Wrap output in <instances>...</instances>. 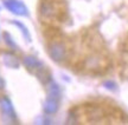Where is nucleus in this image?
<instances>
[{
    "label": "nucleus",
    "instance_id": "nucleus-1",
    "mask_svg": "<svg viewBox=\"0 0 128 125\" xmlns=\"http://www.w3.org/2000/svg\"><path fill=\"white\" fill-rule=\"evenodd\" d=\"M0 112L1 118L6 124H17V113L14 111V107L12 102L7 97H0Z\"/></svg>",
    "mask_w": 128,
    "mask_h": 125
},
{
    "label": "nucleus",
    "instance_id": "nucleus-2",
    "mask_svg": "<svg viewBox=\"0 0 128 125\" xmlns=\"http://www.w3.org/2000/svg\"><path fill=\"white\" fill-rule=\"evenodd\" d=\"M48 53L54 61L60 63L66 58V54H68L66 45L60 40H52L48 45Z\"/></svg>",
    "mask_w": 128,
    "mask_h": 125
},
{
    "label": "nucleus",
    "instance_id": "nucleus-3",
    "mask_svg": "<svg viewBox=\"0 0 128 125\" xmlns=\"http://www.w3.org/2000/svg\"><path fill=\"white\" fill-rule=\"evenodd\" d=\"M60 9L56 6L55 0H42L39 4V14L44 19H52L58 17Z\"/></svg>",
    "mask_w": 128,
    "mask_h": 125
},
{
    "label": "nucleus",
    "instance_id": "nucleus-4",
    "mask_svg": "<svg viewBox=\"0 0 128 125\" xmlns=\"http://www.w3.org/2000/svg\"><path fill=\"white\" fill-rule=\"evenodd\" d=\"M4 6L11 13L16 14V15H19V17L28 15V7L19 0H4Z\"/></svg>",
    "mask_w": 128,
    "mask_h": 125
},
{
    "label": "nucleus",
    "instance_id": "nucleus-5",
    "mask_svg": "<svg viewBox=\"0 0 128 125\" xmlns=\"http://www.w3.org/2000/svg\"><path fill=\"white\" fill-rule=\"evenodd\" d=\"M23 65L25 66V69H28L31 72H37L39 69H42L44 65L37 57L34 56H25L23 59Z\"/></svg>",
    "mask_w": 128,
    "mask_h": 125
},
{
    "label": "nucleus",
    "instance_id": "nucleus-6",
    "mask_svg": "<svg viewBox=\"0 0 128 125\" xmlns=\"http://www.w3.org/2000/svg\"><path fill=\"white\" fill-rule=\"evenodd\" d=\"M45 87H46V92H48V97L49 98H55V99H60V85L56 83L55 80L50 79L48 83H45Z\"/></svg>",
    "mask_w": 128,
    "mask_h": 125
},
{
    "label": "nucleus",
    "instance_id": "nucleus-7",
    "mask_svg": "<svg viewBox=\"0 0 128 125\" xmlns=\"http://www.w3.org/2000/svg\"><path fill=\"white\" fill-rule=\"evenodd\" d=\"M58 107H60V100H58V99L48 97L46 100L44 102L43 110H44V113H45V115L51 116V115H55L56 112L58 111Z\"/></svg>",
    "mask_w": 128,
    "mask_h": 125
},
{
    "label": "nucleus",
    "instance_id": "nucleus-8",
    "mask_svg": "<svg viewBox=\"0 0 128 125\" xmlns=\"http://www.w3.org/2000/svg\"><path fill=\"white\" fill-rule=\"evenodd\" d=\"M2 61L7 67H11V69H18L19 67V59L17 58L16 54L11 53V52H6L2 54Z\"/></svg>",
    "mask_w": 128,
    "mask_h": 125
},
{
    "label": "nucleus",
    "instance_id": "nucleus-9",
    "mask_svg": "<svg viewBox=\"0 0 128 125\" xmlns=\"http://www.w3.org/2000/svg\"><path fill=\"white\" fill-rule=\"evenodd\" d=\"M101 66V59L98 56H89L86 59V67L88 69H97Z\"/></svg>",
    "mask_w": 128,
    "mask_h": 125
},
{
    "label": "nucleus",
    "instance_id": "nucleus-10",
    "mask_svg": "<svg viewBox=\"0 0 128 125\" xmlns=\"http://www.w3.org/2000/svg\"><path fill=\"white\" fill-rule=\"evenodd\" d=\"M12 24L16 25V26L19 28V31L22 32V34H23L24 38H25L28 42H31V33H30V31L28 30V27H26L23 23H20V21H16V20H14V21H12Z\"/></svg>",
    "mask_w": 128,
    "mask_h": 125
},
{
    "label": "nucleus",
    "instance_id": "nucleus-11",
    "mask_svg": "<svg viewBox=\"0 0 128 125\" xmlns=\"http://www.w3.org/2000/svg\"><path fill=\"white\" fill-rule=\"evenodd\" d=\"M2 37H4V40H5V42H6L7 47H10L11 50H14V51L18 50V45L16 44L14 39L12 38V36H11L8 32H5L4 34H2Z\"/></svg>",
    "mask_w": 128,
    "mask_h": 125
},
{
    "label": "nucleus",
    "instance_id": "nucleus-12",
    "mask_svg": "<svg viewBox=\"0 0 128 125\" xmlns=\"http://www.w3.org/2000/svg\"><path fill=\"white\" fill-rule=\"evenodd\" d=\"M103 86H104L107 90H109V91H116L118 90V85L115 82H112V80H107L103 83Z\"/></svg>",
    "mask_w": 128,
    "mask_h": 125
},
{
    "label": "nucleus",
    "instance_id": "nucleus-13",
    "mask_svg": "<svg viewBox=\"0 0 128 125\" xmlns=\"http://www.w3.org/2000/svg\"><path fill=\"white\" fill-rule=\"evenodd\" d=\"M4 87H5V80L0 77V91H1V90H4Z\"/></svg>",
    "mask_w": 128,
    "mask_h": 125
}]
</instances>
